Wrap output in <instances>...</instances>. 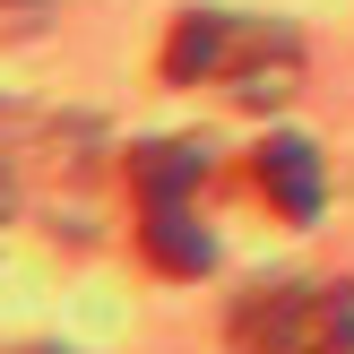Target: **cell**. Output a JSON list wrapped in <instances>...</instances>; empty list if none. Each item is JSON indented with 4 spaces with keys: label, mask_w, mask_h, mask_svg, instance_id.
Instances as JSON below:
<instances>
[{
    "label": "cell",
    "mask_w": 354,
    "mask_h": 354,
    "mask_svg": "<svg viewBox=\"0 0 354 354\" xmlns=\"http://www.w3.org/2000/svg\"><path fill=\"white\" fill-rule=\"evenodd\" d=\"M165 78L173 86H225L234 104H286L303 86V35L286 17L190 9L165 35Z\"/></svg>",
    "instance_id": "obj_1"
},
{
    "label": "cell",
    "mask_w": 354,
    "mask_h": 354,
    "mask_svg": "<svg viewBox=\"0 0 354 354\" xmlns=\"http://www.w3.org/2000/svg\"><path fill=\"white\" fill-rule=\"evenodd\" d=\"M234 354H354V286H268L234 311Z\"/></svg>",
    "instance_id": "obj_2"
},
{
    "label": "cell",
    "mask_w": 354,
    "mask_h": 354,
    "mask_svg": "<svg viewBox=\"0 0 354 354\" xmlns=\"http://www.w3.org/2000/svg\"><path fill=\"white\" fill-rule=\"evenodd\" d=\"M251 182L268 190V207L286 225H311L328 207V165H320V147H311L303 130H277V138H259L251 147Z\"/></svg>",
    "instance_id": "obj_3"
},
{
    "label": "cell",
    "mask_w": 354,
    "mask_h": 354,
    "mask_svg": "<svg viewBox=\"0 0 354 354\" xmlns=\"http://www.w3.org/2000/svg\"><path fill=\"white\" fill-rule=\"evenodd\" d=\"M199 182H207V147H199V138H147V147H130L138 207H190Z\"/></svg>",
    "instance_id": "obj_4"
},
{
    "label": "cell",
    "mask_w": 354,
    "mask_h": 354,
    "mask_svg": "<svg viewBox=\"0 0 354 354\" xmlns=\"http://www.w3.org/2000/svg\"><path fill=\"white\" fill-rule=\"evenodd\" d=\"M138 251L165 277H207L216 268V234H207L190 207H138Z\"/></svg>",
    "instance_id": "obj_5"
},
{
    "label": "cell",
    "mask_w": 354,
    "mask_h": 354,
    "mask_svg": "<svg viewBox=\"0 0 354 354\" xmlns=\"http://www.w3.org/2000/svg\"><path fill=\"white\" fill-rule=\"evenodd\" d=\"M0 216H9V165H0Z\"/></svg>",
    "instance_id": "obj_6"
},
{
    "label": "cell",
    "mask_w": 354,
    "mask_h": 354,
    "mask_svg": "<svg viewBox=\"0 0 354 354\" xmlns=\"http://www.w3.org/2000/svg\"><path fill=\"white\" fill-rule=\"evenodd\" d=\"M26 354H44V346H26Z\"/></svg>",
    "instance_id": "obj_7"
}]
</instances>
